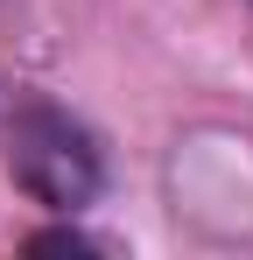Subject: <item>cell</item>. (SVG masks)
Listing matches in <instances>:
<instances>
[{"instance_id": "6da1fadb", "label": "cell", "mask_w": 253, "mask_h": 260, "mask_svg": "<svg viewBox=\"0 0 253 260\" xmlns=\"http://www.w3.org/2000/svg\"><path fill=\"white\" fill-rule=\"evenodd\" d=\"M7 169L14 183L49 204V211H78L99 197V148H91V134L71 120V113H56L49 99H28L21 113H14V127H7Z\"/></svg>"}, {"instance_id": "7a4b0ae2", "label": "cell", "mask_w": 253, "mask_h": 260, "mask_svg": "<svg viewBox=\"0 0 253 260\" xmlns=\"http://www.w3.org/2000/svg\"><path fill=\"white\" fill-rule=\"evenodd\" d=\"M36 253H91V239L84 232H42V239H28Z\"/></svg>"}]
</instances>
